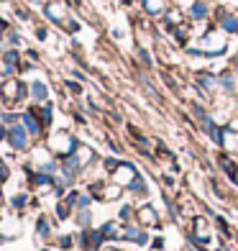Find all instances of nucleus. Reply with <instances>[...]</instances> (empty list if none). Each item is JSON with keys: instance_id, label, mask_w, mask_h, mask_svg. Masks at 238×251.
Returning a JSON list of instances; mask_svg holds the SVG:
<instances>
[{"instance_id": "1a4fd4ad", "label": "nucleus", "mask_w": 238, "mask_h": 251, "mask_svg": "<svg viewBox=\"0 0 238 251\" xmlns=\"http://www.w3.org/2000/svg\"><path fill=\"white\" fill-rule=\"evenodd\" d=\"M185 13H187L190 24H202V21H208L213 16V8H210L208 0H195V3L185 10Z\"/></svg>"}, {"instance_id": "9b49d317", "label": "nucleus", "mask_w": 238, "mask_h": 251, "mask_svg": "<svg viewBox=\"0 0 238 251\" xmlns=\"http://www.w3.org/2000/svg\"><path fill=\"white\" fill-rule=\"evenodd\" d=\"M141 8L149 18H164L169 10V0H141Z\"/></svg>"}, {"instance_id": "0eeeda50", "label": "nucleus", "mask_w": 238, "mask_h": 251, "mask_svg": "<svg viewBox=\"0 0 238 251\" xmlns=\"http://www.w3.org/2000/svg\"><path fill=\"white\" fill-rule=\"evenodd\" d=\"M49 146H51V151H56L59 156H72L79 144L72 139L70 133H56V136H51V144Z\"/></svg>"}, {"instance_id": "f8f14e48", "label": "nucleus", "mask_w": 238, "mask_h": 251, "mask_svg": "<svg viewBox=\"0 0 238 251\" xmlns=\"http://www.w3.org/2000/svg\"><path fill=\"white\" fill-rule=\"evenodd\" d=\"M44 10H47V16L51 21H56V24H64V21H67V3H64V0H49Z\"/></svg>"}, {"instance_id": "7ed1b4c3", "label": "nucleus", "mask_w": 238, "mask_h": 251, "mask_svg": "<svg viewBox=\"0 0 238 251\" xmlns=\"http://www.w3.org/2000/svg\"><path fill=\"white\" fill-rule=\"evenodd\" d=\"M192 79H195V87L200 90L202 98L213 100L215 95H220V79H218V75H215L213 70H197Z\"/></svg>"}, {"instance_id": "6ab92c4d", "label": "nucleus", "mask_w": 238, "mask_h": 251, "mask_svg": "<svg viewBox=\"0 0 238 251\" xmlns=\"http://www.w3.org/2000/svg\"><path fill=\"white\" fill-rule=\"evenodd\" d=\"M33 95H36V100L47 98V90H44V85H33Z\"/></svg>"}, {"instance_id": "aec40b11", "label": "nucleus", "mask_w": 238, "mask_h": 251, "mask_svg": "<svg viewBox=\"0 0 238 251\" xmlns=\"http://www.w3.org/2000/svg\"><path fill=\"white\" fill-rule=\"evenodd\" d=\"M195 0H172V5H177V8H182V10H187Z\"/></svg>"}, {"instance_id": "f3484780", "label": "nucleus", "mask_w": 238, "mask_h": 251, "mask_svg": "<svg viewBox=\"0 0 238 251\" xmlns=\"http://www.w3.org/2000/svg\"><path fill=\"white\" fill-rule=\"evenodd\" d=\"M10 141H13L16 149H26V146H28V139H26L24 128H13V133H10Z\"/></svg>"}, {"instance_id": "dca6fc26", "label": "nucleus", "mask_w": 238, "mask_h": 251, "mask_svg": "<svg viewBox=\"0 0 238 251\" xmlns=\"http://www.w3.org/2000/svg\"><path fill=\"white\" fill-rule=\"evenodd\" d=\"M126 190L131 192V195H136V198H146V195H149V185H146L143 177H139V179H136L133 185H128Z\"/></svg>"}, {"instance_id": "a211bd4d", "label": "nucleus", "mask_w": 238, "mask_h": 251, "mask_svg": "<svg viewBox=\"0 0 238 251\" xmlns=\"http://www.w3.org/2000/svg\"><path fill=\"white\" fill-rule=\"evenodd\" d=\"M24 121H26V126H28L31 133H39V131H41V123L33 118V116H24Z\"/></svg>"}, {"instance_id": "f03ea898", "label": "nucleus", "mask_w": 238, "mask_h": 251, "mask_svg": "<svg viewBox=\"0 0 238 251\" xmlns=\"http://www.w3.org/2000/svg\"><path fill=\"white\" fill-rule=\"evenodd\" d=\"M197 49L205 54V59H220V56L228 51V33H225L223 28L218 26H210L202 31V36H200V44H197Z\"/></svg>"}, {"instance_id": "20e7f679", "label": "nucleus", "mask_w": 238, "mask_h": 251, "mask_svg": "<svg viewBox=\"0 0 238 251\" xmlns=\"http://www.w3.org/2000/svg\"><path fill=\"white\" fill-rule=\"evenodd\" d=\"M136 223H139L141 228H146V231H156V228H162V215L156 213L154 205L143 202L136 208Z\"/></svg>"}, {"instance_id": "423d86ee", "label": "nucleus", "mask_w": 238, "mask_h": 251, "mask_svg": "<svg viewBox=\"0 0 238 251\" xmlns=\"http://www.w3.org/2000/svg\"><path fill=\"white\" fill-rule=\"evenodd\" d=\"M213 18H215V26L218 28H223L228 36H238V16L233 13V10H228V8H218L213 13Z\"/></svg>"}, {"instance_id": "2eb2a0df", "label": "nucleus", "mask_w": 238, "mask_h": 251, "mask_svg": "<svg viewBox=\"0 0 238 251\" xmlns=\"http://www.w3.org/2000/svg\"><path fill=\"white\" fill-rule=\"evenodd\" d=\"M74 159L79 162V167H85V164H90V162L95 159V151L90 149V146H82V144H79L77 149H74Z\"/></svg>"}, {"instance_id": "4be33fe9", "label": "nucleus", "mask_w": 238, "mask_h": 251, "mask_svg": "<svg viewBox=\"0 0 238 251\" xmlns=\"http://www.w3.org/2000/svg\"><path fill=\"white\" fill-rule=\"evenodd\" d=\"M123 3H133V0H123Z\"/></svg>"}, {"instance_id": "f257e3e1", "label": "nucleus", "mask_w": 238, "mask_h": 251, "mask_svg": "<svg viewBox=\"0 0 238 251\" xmlns=\"http://www.w3.org/2000/svg\"><path fill=\"white\" fill-rule=\"evenodd\" d=\"M190 244H195L205 251H220L223 244L215 241V228L208 215L197 213L195 218H190Z\"/></svg>"}, {"instance_id": "6e6552de", "label": "nucleus", "mask_w": 238, "mask_h": 251, "mask_svg": "<svg viewBox=\"0 0 238 251\" xmlns=\"http://www.w3.org/2000/svg\"><path fill=\"white\" fill-rule=\"evenodd\" d=\"M123 190H126V187L116 185V182H100V185L93 187V195L100 198V200H105V202H113V200H120Z\"/></svg>"}, {"instance_id": "9d476101", "label": "nucleus", "mask_w": 238, "mask_h": 251, "mask_svg": "<svg viewBox=\"0 0 238 251\" xmlns=\"http://www.w3.org/2000/svg\"><path fill=\"white\" fill-rule=\"evenodd\" d=\"M220 151L238 156V131L233 126H223V136H220Z\"/></svg>"}, {"instance_id": "ddd939ff", "label": "nucleus", "mask_w": 238, "mask_h": 251, "mask_svg": "<svg viewBox=\"0 0 238 251\" xmlns=\"http://www.w3.org/2000/svg\"><path fill=\"white\" fill-rule=\"evenodd\" d=\"M164 26L169 28V31H172V28H177L179 24H185V21H187V13H185V10L182 8H177V5H172V8H169L167 10V13H164Z\"/></svg>"}, {"instance_id": "4468645a", "label": "nucleus", "mask_w": 238, "mask_h": 251, "mask_svg": "<svg viewBox=\"0 0 238 251\" xmlns=\"http://www.w3.org/2000/svg\"><path fill=\"white\" fill-rule=\"evenodd\" d=\"M169 36H172L177 44H182V47H187L190 39H192V24H190V21H185V24H179L177 28L169 31Z\"/></svg>"}, {"instance_id": "412c9836", "label": "nucleus", "mask_w": 238, "mask_h": 251, "mask_svg": "<svg viewBox=\"0 0 238 251\" xmlns=\"http://www.w3.org/2000/svg\"><path fill=\"white\" fill-rule=\"evenodd\" d=\"M0 33H3V21H0Z\"/></svg>"}, {"instance_id": "39448f33", "label": "nucleus", "mask_w": 238, "mask_h": 251, "mask_svg": "<svg viewBox=\"0 0 238 251\" xmlns=\"http://www.w3.org/2000/svg\"><path fill=\"white\" fill-rule=\"evenodd\" d=\"M139 177H141L139 169H136V164H131V162H120V164L110 172V182H116V185H120V187L133 185Z\"/></svg>"}]
</instances>
